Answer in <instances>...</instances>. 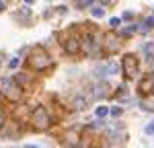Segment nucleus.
Segmentation results:
<instances>
[{"label": "nucleus", "instance_id": "obj_1", "mask_svg": "<svg viewBox=\"0 0 154 148\" xmlns=\"http://www.w3.org/2000/svg\"><path fill=\"white\" fill-rule=\"evenodd\" d=\"M27 66H29L31 70H35V72H43L48 66H51V56H49V51L43 48V45L31 48L29 58H27Z\"/></svg>", "mask_w": 154, "mask_h": 148}, {"label": "nucleus", "instance_id": "obj_2", "mask_svg": "<svg viewBox=\"0 0 154 148\" xmlns=\"http://www.w3.org/2000/svg\"><path fill=\"white\" fill-rule=\"evenodd\" d=\"M0 93L8 99V101L19 103V101L23 99L25 91L21 88V85L17 82V78H0Z\"/></svg>", "mask_w": 154, "mask_h": 148}, {"label": "nucleus", "instance_id": "obj_3", "mask_svg": "<svg viewBox=\"0 0 154 148\" xmlns=\"http://www.w3.org/2000/svg\"><path fill=\"white\" fill-rule=\"evenodd\" d=\"M49 123H51V119H49V113L45 107H35L31 111V128L35 132H45Z\"/></svg>", "mask_w": 154, "mask_h": 148}, {"label": "nucleus", "instance_id": "obj_4", "mask_svg": "<svg viewBox=\"0 0 154 148\" xmlns=\"http://www.w3.org/2000/svg\"><path fill=\"white\" fill-rule=\"evenodd\" d=\"M121 70H123V76L131 80V78H136L138 72H140V62H138V56H134V54H125L123 56V60H121Z\"/></svg>", "mask_w": 154, "mask_h": 148}, {"label": "nucleus", "instance_id": "obj_5", "mask_svg": "<svg viewBox=\"0 0 154 148\" xmlns=\"http://www.w3.org/2000/svg\"><path fill=\"white\" fill-rule=\"evenodd\" d=\"M62 49L70 56H76L80 49H82V39L78 35H66L62 39Z\"/></svg>", "mask_w": 154, "mask_h": 148}, {"label": "nucleus", "instance_id": "obj_6", "mask_svg": "<svg viewBox=\"0 0 154 148\" xmlns=\"http://www.w3.org/2000/svg\"><path fill=\"white\" fill-rule=\"evenodd\" d=\"M138 93L140 95H152L154 93V74H146L142 80H140V85H138Z\"/></svg>", "mask_w": 154, "mask_h": 148}, {"label": "nucleus", "instance_id": "obj_7", "mask_svg": "<svg viewBox=\"0 0 154 148\" xmlns=\"http://www.w3.org/2000/svg\"><path fill=\"white\" fill-rule=\"evenodd\" d=\"M82 51L86 56H95L99 51V41L95 39V35H84L82 37Z\"/></svg>", "mask_w": 154, "mask_h": 148}, {"label": "nucleus", "instance_id": "obj_8", "mask_svg": "<svg viewBox=\"0 0 154 148\" xmlns=\"http://www.w3.org/2000/svg\"><path fill=\"white\" fill-rule=\"evenodd\" d=\"M103 45H105L107 54H115V51L121 48V41H119V37H115V35H107L105 41H103Z\"/></svg>", "mask_w": 154, "mask_h": 148}, {"label": "nucleus", "instance_id": "obj_9", "mask_svg": "<svg viewBox=\"0 0 154 148\" xmlns=\"http://www.w3.org/2000/svg\"><path fill=\"white\" fill-rule=\"evenodd\" d=\"M12 117L17 119L19 123H25L31 119V113H29V107H25V105H21V107H17L14 109V113H12Z\"/></svg>", "mask_w": 154, "mask_h": 148}, {"label": "nucleus", "instance_id": "obj_10", "mask_svg": "<svg viewBox=\"0 0 154 148\" xmlns=\"http://www.w3.org/2000/svg\"><path fill=\"white\" fill-rule=\"evenodd\" d=\"M109 95V85L107 82H101V85H97L95 88H93V97L95 99H103Z\"/></svg>", "mask_w": 154, "mask_h": 148}, {"label": "nucleus", "instance_id": "obj_11", "mask_svg": "<svg viewBox=\"0 0 154 148\" xmlns=\"http://www.w3.org/2000/svg\"><path fill=\"white\" fill-rule=\"evenodd\" d=\"M117 70H119L117 64H113V62H111V64H105V66H101L97 72H99V76H109V74H115Z\"/></svg>", "mask_w": 154, "mask_h": 148}, {"label": "nucleus", "instance_id": "obj_12", "mask_svg": "<svg viewBox=\"0 0 154 148\" xmlns=\"http://www.w3.org/2000/svg\"><path fill=\"white\" fill-rule=\"evenodd\" d=\"M17 125H19V122H17V119H14V122H12V125H8V130H6V132H4V136H6V138H17V136L21 134V132H19V128H17Z\"/></svg>", "mask_w": 154, "mask_h": 148}, {"label": "nucleus", "instance_id": "obj_13", "mask_svg": "<svg viewBox=\"0 0 154 148\" xmlns=\"http://www.w3.org/2000/svg\"><path fill=\"white\" fill-rule=\"evenodd\" d=\"M72 105H74V109H78V111H84V109H86V101H84L82 97H76Z\"/></svg>", "mask_w": 154, "mask_h": 148}, {"label": "nucleus", "instance_id": "obj_14", "mask_svg": "<svg viewBox=\"0 0 154 148\" xmlns=\"http://www.w3.org/2000/svg\"><path fill=\"white\" fill-rule=\"evenodd\" d=\"M91 12H93V17H95V19H103V17H105V11H103L101 6H93Z\"/></svg>", "mask_w": 154, "mask_h": 148}, {"label": "nucleus", "instance_id": "obj_15", "mask_svg": "<svg viewBox=\"0 0 154 148\" xmlns=\"http://www.w3.org/2000/svg\"><path fill=\"white\" fill-rule=\"evenodd\" d=\"M109 111H111L109 107H97V117H105Z\"/></svg>", "mask_w": 154, "mask_h": 148}, {"label": "nucleus", "instance_id": "obj_16", "mask_svg": "<svg viewBox=\"0 0 154 148\" xmlns=\"http://www.w3.org/2000/svg\"><path fill=\"white\" fill-rule=\"evenodd\" d=\"M136 31H138V29H136V27H134V25H131V27H125V29H123V31H121V35H134V33H136Z\"/></svg>", "mask_w": 154, "mask_h": 148}, {"label": "nucleus", "instance_id": "obj_17", "mask_svg": "<svg viewBox=\"0 0 154 148\" xmlns=\"http://www.w3.org/2000/svg\"><path fill=\"white\" fill-rule=\"evenodd\" d=\"M91 2H93V0H76V8L80 11V8H84V6H88Z\"/></svg>", "mask_w": 154, "mask_h": 148}, {"label": "nucleus", "instance_id": "obj_18", "mask_svg": "<svg viewBox=\"0 0 154 148\" xmlns=\"http://www.w3.org/2000/svg\"><path fill=\"white\" fill-rule=\"evenodd\" d=\"M4 125H6V113H4V109L0 107V130H2Z\"/></svg>", "mask_w": 154, "mask_h": 148}, {"label": "nucleus", "instance_id": "obj_19", "mask_svg": "<svg viewBox=\"0 0 154 148\" xmlns=\"http://www.w3.org/2000/svg\"><path fill=\"white\" fill-rule=\"evenodd\" d=\"M119 23H121V21H119L117 17H113V19L109 21V25H111V29H117V27H119Z\"/></svg>", "mask_w": 154, "mask_h": 148}, {"label": "nucleus", "instance_id": "obj_20", "mask_svg": "<svg viewBox=\"0 0 154 148\" xmlns=\"http://www.w3.org/2000/svg\"><path fill=\"white\" fill-rule=\"evenodd\" d=\"M144 132H146V134H150V136H152V134H154V122H150V123H148V125L144 128Z\"/></svg>", "mask_w": 154, "mask_h": 148}, {"label": "nucleus", "instance_id": "obj_21", "mask_svg": "<svg viewBox=\"0 0 154 148\" xmlns=\"http://www.w3.org/2000/svg\"><path fill=\"white\" fill-rule=\"evenodd\" d=\"M17 66H19V58H11V60H8V68H17Z\"/></svg>", "mask_w": 154, "mask_h": 148}, {"label": "nucleus", "instance_id": "obj_22", "mask_svg": "<svg viewBox=\"0 0 154 148\" xmlns=\"http://www.w3.org/2000/svg\"><path fill=\"white\" fill-rule=\"evenodd\" d=\"M121 113H123V109H121V107H111V115H115V117H119Z\"/></svg>", "mask_w": 154, "mask_h": 148}, {"label": "nucleus", "instance_id": "obj_23", "mask_svg": "<svg viewBox=\"0 0 154 148\" xmlns=\"http://www.w3.org/2000/svg\"><path fill=\"white\" fill-rule=\"evenodd\" d=\"M144 23H146L148 27H150V29H152V27H154V17H148V19L144 21Z\"/></svg>", "mask_w": 154, "mask_h": 148}, {"label": "nucleus", "instance_id": "obj_24", "mask_svg": "<svg viewBox=\"0 0 154 148\" xmlns=\"http://www.w3.org/2000/svg\"><path fill=\"white\" fill-rule=\"evenodd\" d=\"M140 107H142L144 111H154V107H152V105H148V103H142Z\"/></svg>", "mask_w": 154, "mask_h": 148}, {"label": "nucleus", "instance_id": "obj_25", "mask_svg": "<svg viewBox=\"0 0 154 148\" xmlns=\"http://www.w3.org/2000/svg\"><path fill=\"white\" fill-rule=\"evenodd\" d=\"M25 148H39V146H35V144H27Z\"/></svg>", "mask_w": 154, "mask_h": 148}, {"label": "nucleus", "instance_id": "obj_26", "mask_svg": "<svg viewBox=\"0 0 154 148\" xmlns=\"http://www.w3.org/2000/svg\"><path fill=\"white\" fill-rule=\"evenodd\" d=\"M4 11V2H2V0H0V12Z\"/></svg>", "mask_w": 154, "mask_h": 148}, {"label": "nucleus", "instance_id": "obj_27", "mask_svg": "<svg viewBox=\"0 0 154 148\" xmlns=\"http://www.w3.org/2000/svg\"><path fill=\"white\" fill-rule=\"evenodd\" d=\"M25 2H27V4H33V2H35V0H25Z\"/></svg>", "mask_w": 154, "mask_h": 148}]
</instances>
